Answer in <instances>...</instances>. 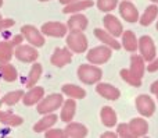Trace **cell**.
<instances>
[{"label": "cell", "instance_id": "obj_1", "mask_svg": "<svg viewBox=\"0 0 158 138\" xmlns=\"http://www.w3.org/2000/svg\"><path fill=\"white\" fill-rule=\"evenodd\" d=\"M78 77L83 84L92 85V84H96L101 80L103 71L98 67H96V64L94 66L93 64H82L78 69Z\"/></svg>", "mask_w": 158, "mask_h": 138}, {"label": "cell", "instance_id": "obj_2", "mask_svg": "<svg viewBox=\"0 0 158 138\" xmlns=\"http://www.w3.org/2000/svg\"><path fill=\"white\" fill-rule=\"evenodd\" d=\"M63 95L60 94H52L49 96L43 98V99L39 102L38 105V112L40 114H47V113H52V112L57 110L58 108L63 106Z\"/></svg>", "mask_w": 158, "mask_h": 138}, {"label": "cell", "instance_id": "obj_3", "mask_svg": "<svg viewBox=\"0 0 158 138\" xmlns=\"http://www.w3.org/2000/svg\"><path fill=\"white\" fill-rule=\"evenodd\" d=\"M112 52H111V47L104 45V46H97V47H93L87 52L86 59L89 63L93 64H104L110 60L111 57Z\"/></svg>", "mask_w": 158, "mask_h": 138}, {"label": "cell", "instance_id": "obj_4", "mask_svg": "<svg viewBox=\"0 0 158 138\" xmlns=\"http://www.w3.org/2000/svg\"><path fill=\"white\" fill-rule=\"evenodd\" d=\"M14 55L22 63H33L39 57L38 50L32 45H18L14 49Z\"/></svg>", "mask_w": 158, "mask_h": 138}, {"label": "cell", "instance_id": "obj_5", "mask_svg": "<svg viewBox=\"0 0 158 138\" xmlns=\"http://www.w3.org/2000/svg\"><path fill=\"white\" fill-rule=\"evenodd\" d=\"M67 46L74 53H83L87 49V38L83 32H71L67 38Z\"/></svg>", "mask_w": 158, "mask_h": 138}, {"label": "cell", "instance_id": "obj_6", "mask_svg": "<svg viewBox=\"0 0 158 138\" xmlns=\"http://www.w3.org/2000/svg\"><path fill=\"white\" fill-rule=\"evenodd\" d=\"M21 33L32 46L39 47V46H43L44 45V38H43L42 31H39L38 28L33 27V25H24V27L21 28Z\"/></svg>", "mask_w": 158, "mask_h": 138}, {"label": "cell", "instance_id": "obj_7", "mask_svg": "<svg viewBox=\"0 0 158 138\" xmlns=\"http://www.w3.org/2000/svg\"><path fill=\"white\" fill-rule=\"evenodd\" d=\"M42 33L47 36H53V38H63L65 36L67 31H68V27L63 22H57V21H49L44 22L40 28Z\"/></svg>", "mask_w": 158, "mask_h": 138}, {"label": "cell", "instance_id": "obj_8", "mask_svg": "<svg viewBox=\"0 0 158 138\" xmlns=\"http://www.w3.org/2000/svg\"><path fill=\"white\" fill-rule=\"evenodd\" d=\"M139 50L140 55L143 56L146 61H153L156 59V45H154V41L151 39V36L144 35L139 39Z\"/></svg>", "mask_w": 158, "mask_h": 138}, {"label": "cell", "instance_id": "obj_9", "mask_svg": "<svg viewBox=\"0 0 158 138\" xmlns=\"http://www.w3.org/2000/svg\"><path fill=\"white\" fill-rule=\"evenodd\" d=\"M136 109L142 116L151 117L156 112V103L148 95H139L136 98Z\"/></svg>", "mask_w": 158, "mask_h": 138}, {"label": "cell", "instance_id": "obj_10", "mask_svg": "<svg viewBox=\"0 0 158 138\" xmlns=\"http://www.w3.org/2000/svg\"><path fill=\"white\" fill-rule=\"evenodd\" d=\"M72 60V52L68 47H57L50 57V63L56 67H64Z\"/></svg>", "mask_w": 158, "mask_h": 138}, {"label": "cell", "instance_id": "obj_11", "mask_svg": "<svg viewBox=\"0 0 158 138\" xmlns=\"http://www.w3.org/2000/svg\"><path fill=\"white\" fill-rule=\"evenodd\" d=\"M119 14L125 21L128 22H137L139 21V11L136 6L132 4L128 0H123L119 3Z\"/></svg>", "mask_w": 158, "mask_h": 138}, {"label": "cell", "instance_id": "obj_12", "mask_svg": "<svg viewBox=\"0 0 158 138\" xmlns=\"http://www.w3.org/2000/svg\"><path fill=\"white\" fill-rule=\"evenodd\" d=\"M103 24H104V28H106L111 35H114L115 38H117V36H121L123 33L122 24H121L119 20H118L115 16H112V14H107V16L104 17Z\"/></svg>", "mask_w": 158, "mask_h": 138}, {"label": "cell", "instance_id": "obj_13", "mask_svg": "<svg viewBox=\"0 0 158 138\" xmlns=\"http://www.w3.org/2000/svg\"><path fill=\"white\" fill-rule=\"evenodd\" d=\"M44 96V89L42 87H32L29 88V91L27 94H24L22 96V102H24L25 106H32L39 103Z\"/></svg>", "mask_w": 158, "mask_h": 138}, {"label": "cell", "instance_id": "obj_14", "mask_svg": "<svg viewBox=\"0 0 158 138\" xmlns=\"http://www.w3.org/2000/svg\"><path fill=\"white\" fill-rule=\"evenodd\" d=\"M96 92H97L100 96L106 98V99H108V100H117L121 95L119 89L115 88L111 84H106V82L97 84V85H96Z\"/></svg>", "mask_w": 158, "mask_h": 138}, {"label": "cell", "instance_id": "obj_15", "mask_svg": "<svg viewBox=\"0 0 158 138\" xmlns=\"http://www.w3.org/2000/svg\"><path fill=\"white\" fill-rule=\"evenodd\" d=\"M94 36L98 39V41H101L104 45H107V46H110L111 49L114 50H118L121 47L119 42L115 39L114 35H111V33L108 32L107 29H101V28H96L94 29Z\"/></svg>", "mask_w": 158, "mask_h": 138}, {"label": "cell", "instance_id": "obj_16", "mask_svg": "<svg viewBox=\"0 0 158 138\" xmlns=\"http://www.w3.org/2000/svg\"><path fill=\"white\" fill-rule=\"evenodd\" d=\"M67 27L71 32H83L87 27V18L82 14H74L67 22Z\"/></svg>", "mask_w": 158, "mask_h": 138}, {"label": "cell", "instance_id": "obj_17", "mask_svg": "<svg viewBox=\"0 0 158 138\" xmlns=\"http://www.w3.org/2000/svg\"><path fill=\"white\" fill-rule=\"evenodd\" d=\"M64 136L68 138H83L87 136V128L81 123H69L64 128Z\"/></svg>", "mask_w": 158, "mask_h": 138}, {"label": "cell", "instance_id": "obj_18", "mask_svg": "<svg viewBox=\"0 0 158 138\" xmlns=\"http://www.w3.org/2000/svg\"><path fill=\"white\" fill-rule=\"evenodd\" d=\"M57 123V116L52 113L44 114V117H42L35 126H33V131L35 133H43V131H47L49 128H52L53 126Z\"/></svg>", "mask_w": 158, "mask_h": 138}, {"label": "cell", "instance_id": "obj_19", "mask_svg": "<svg viewBox=\"0 0 158 138\" xmlns=\"http://www.w3.org/2000/svg\"><path fill=\"white\" fill-rule=\"evenodd\" d=\"M94 6V2L93 0H77L74 3H69L67 4L65 7L63 8V13L65 14H75V13H79L82 10H86L89 7H93Z\"/></svg>", "mask_w": 158, "mask_h": 138}, {"label": "cell", "instance_id": "obj_20", "mask_svg": "<svg viewBox=\"0 0 158 138\" xmlns=\"http://www.w3.org/2000/svg\"><path fill=\"white\" fill-rule=\"evenodd\" d=\"M131 126V130H132V134L133 137H144L146 134L148 133V124L144 119H140V117H136V119L131 120L129 123Z\"/></svg>", "mask_w": 158, "mask_h": 138}, {"label": "cell", "instance_id": "obj_21", "mask_svg": "<svg viewBox=\"0 0 158 138\" xmlns=\"http://www.w3.org/2000/svg\"><path fill=\"white\" fill-rule=\"evenodd\" d=\"M75 112H77V103L75 99L69 98L65 102H63V108H61V120L65 123H69L75 116Z\"/></svg>", "mask_w": 158, "mask_h": 138}, {"label": "cell", "instance_id": "obj_22", "mask_svg": "<svg viewBox=\"0 0 158 138\" xmlns=\"http://www.w3.org/2000/svg\"><path fill=\"white\" fill-rule=\"evenodd\" d=\"M100 117H101V123L106 127L111 128L117 124V113L114 112V109L110 106H104L100 112Z\"/></svg>", "mask_w": 158, "mask_h": 138}, {"label": "cell", "instance_id": "obj_23", "mask_svg": "<svg viewBox=\"0 0 158 138\" xmlns=\"http://www.w3.org/2000/svg\"><path fill=\"white\" fill-rule=\"evenodd\" d=\"M122 45L128 52H136L139 49V39L132 31H125L122 33Z\"/></svg>", "mask_w": 158, "mask_h": 138}, {"label": "cell", "instance_id": "obj_24", "mask_svg": "<svg viewBox=\"0 0 158 138\" xmlns=\"http://www.w3.org/2000/svg\"><path fill=\"white\" fill-rule=\"evenodd\" d=\"M61 91L63 94H65L67 96L72 98V99H83L86 96V91L83 88L78 85H74V84H65V85L61 87Z\"/></svg>", "mask_w": 158, "mask_h": 138}, {"label": "cell", "instance_id": "obj_25", "mask_svg": "<svg viewBox=\"0 0 158 138\" xmlns=\"http://www.w3.org/2000/svg\"><path fill=\"white\" fill-rule=\"evenodd\" d=\"M0 77L7 82H13V81L17 80L18 73H17L15 67L13 64H10L8 61L7 63H0Z\"/></svg>", "mask_w": 158, "mask_h": 138}, {"label": "cell", "instance_id": "obj_26", "mask_svg": "<svg viewBox=\"0 0 158 138\" xmlns=\"http://www.w3.org/2000/svg\"><path fill=\"white\" fill-rule=\"evenodd\" d=\"M22 117L18 114H14L11 112H4L0 109V123L6 126H10V127H17V126L22 124Z\"/></svg>", "mask_w": 158, "mask_h": 138}, {"label": "cell", "instance_id": "obj_27", "mask_svg": "<svg viewBox=\"0 0 158 138\" xmlns=\"http://www.w3.org/2000/svg\"><path fill=\"white\" fill-rule=\"evenodd\" d=\"M144 59H143L142 55H133L131 57V71L133 74H136L137 77L143 78V74H144Z\"/></svg>", "mask_w": 158, "mask_h": 138}, {"label": "cell", "instance_id": "obj_28", "mask_svg": "<svg viewBox=\"0 0 158 138\" xmlns=\"http://www.w3.org/2000/svg\"><path fill=\"white\" fill-rule=\"evenodd\" d=\"M157 16H158V7L157 6H148V7L144 10V13L139 17L140 25H143V27L150 25L151 22L157 18Z\"/></svg>", "mask_w": 158, "mask_h": 138}, {"label": "cell", "instance_id": "obj_29", "mask_svg": "<svg viewBox=\"0 0 158 138\" xmlns=\"http://www.w3.org/2000/svg\"><path fill=\"white\" fill-rule=\"evenodd\" d=\"M42 71H43L42 64H39V63L32 64V69H31L29 74H28V77H27V87L28 88H32L33 85H36V82H38L42 77Z\"/></svg>", "mask_w": 158, "mask_h": 138}, {"label": "cell", "instance_id": "obj_30", "mask_svg": "<svg viewBox=\"0 0 158 138\" xmlns=\"http://www.w3.org/2000/svg\"><path fill=\"white\" fill-rule=\"evenodd\" d=\"M22 96H24V91H21V89H18V91H13V92H8V94H6L4 96H3V99L0 100V108H2L3 105L14 106L15 103H18L19 100L22 99Z\"/></svg>", "mask_w": 158, "mask_h": 138}, {"label": "cell", "instance_id": "obj_31", "mask_svg": "<svg viewBox=\"0 0 158 138\" xmlns=\"http://www.w3.org/2000/svg\"><path fill=\"white\" fill-rule=\"evenodd\" d=\"M14 55V45L11 42H0V63H7Z\"/></svg>", "mask_w": 158, "mask_h": 138}, {"label": "cell", "instance_id": "obj_32", "mask_svg": "<svg viewBox=\"0 0 158 138\" xmlns=\"http://www.w3.org/2000/svg\"><path fill=\"white\" fill-rule=\"evenodd\" d=\"M121 77L125 82H128L132 87H140L142 85V78L137 77L136 74L131 71V69H122L121 70Z\"/></svg>", "mask_w": 158, "mask_h": 138}, {"label": "cell", "instance_id": "obj_33", "mask_svg": "<svg viewBox=\"0 0 158 138\" xmlns=\"http://www.w3.org/2000/svg\"><path fill=\"white\" fill-rule=\"evenodd\" d=\"M118 6V0H97V7L100 11L104 13H110V11L115 10Z\"/></svg>", "mask_w": 158, "mask_h": 138}, {"label": "cell", "instance_id": "obj_34", "mask_svg": "<svg viewBox=\"0 0 158 138\" xmlns=\"http://www.w3.org/2000/svg\"><path fill=\"white\" fill-rule=\"evenodd\" d=\"M117 134L122 138H135L133 134H132V130H131V126L126 124V123H122V124H118V128H117Z\"/></svg>", "mask_w": 158, "mask_h": 138}, {"label": "cell", "instance_id": "obj_35", "mask_svg": "<svg viewBox=\"0 0 158 138\" xmlns=\"http://www.w3.org/2000/svg\"><path fill=\"white\" fill-rule=\"evenodd\" d=\"M64 136V130L61 128H53V130H47L46 131V138H63Z\"/></svg>", "mask_w": 158, "mask_h": 138}, {"label": "cell", "instance_id": "obj_36", "mask_svg": "<svg viewBox=\"0 0 158 138\" xmlns=\"http://www.w3.org/2000/svg\"><path fill=\"white\" fill-rule=\"evenodd\" d=\"M14 24H15V22H14V20H11V18H2V20H0V32H3L4 29L13 27Z\"/></svg>", "mask_w": 158, "mask_h": 138}, {"label": "cell", "instance_id": "obj_37", "mask_svg": "<svg viewBox=\"0 0 158 138\" xmlns=\"http://www.w3.org/2000/svg\"><path fill=\"white\" fill-rule=\"evenodd\" d=\"M147 70H148L150 73L158 71V59H154L153 61H150V64L147 66Z\"/></svg>", "mask_w": 158, "mask_h": 138}, {"label": "cell", "instance_id": "obj_38", "mask_svg": "<svg viewBox=\"0 0 158 138\" xmlns=\"http://www.w3.org/2000/svg\"><path fill=\"white\" fill-rule=\"evenodd\" d=\"M24 35H22V33H21V35H17V36H14V38H13V41H11V43H13L14 45V46H18V45H21V42L22 41H24Z\"/></svg>", "mask_w": 158, "mask_h": 138}, {"label": "cell", "instance_id": "obj_39", "mask_svg": "<svg viewBox=\"0 0 158 138\" xmlns=\"http://www.w3.org/2000/svg\"><path fill=\"white\" fill-rule=\"evenodd\" d=\"M150 91L153 92V94H158V80L156 81V82H153L151 84V87H150Z\"/></svg>", "mask_w": 158, "mask_h": 138}, {"label": "cell", "instance_id": "obj_40", "mask_svg": "<svg viewBox=\"0 0 158 138\" xmlns=\"http://www.w3.org/2000/svg\"><path fill=\"white\" fill-rule=\"evenodd\" d=\"M101 137H103V138H115V137H118V134L111 133V131H107V133L101 134Z\"/></svg>", "mask_w": 158, "mask_h": 138}, {"label": "cell", "instance_id": "obj_41", "mask_svg": "<svg viewBox=\"0 0 158 138\" xmlns=\"http://www.w3.org/2000/svg\"><path fill=\"white\" fill-rule=\"evenodd\" d=\"M74 2H77V0H60V3L61 4H69V3H74Z\"/></svg>", "mask_w": 158, "mask_h": 138}, {"label": "cell", "instance_id": "obj_42", "mask_svg": "<svg viewBox=\"0 0 158 138\" xmlns=\"http://www.w3.org/2000/svg\"><path fill=\"white\" fill-rule=\"evenodd\" d=\"M2 6H3V0H0V7H2Z\"/></svg>", "mask_w": 158, "mask_h": 138}, {"label": "cell", "instance_id": "obj_43", "mask_svg": "<svg viewBox=\"0 0 158 138\" xmlns=\"http://www.w3.org/2000/svg\"><path fill=\"white\" fill-rule=\"evenodd\" d=\"M151 2H154V3H157V4H158V0H151Z\"/></svg>", "mask_w": 158, "mask_h": 138}, {"label": "cell", "instance_id": "obj_44", "mask_svg": "<svg viewBox=\"0 0 158 138\" xmlns=\"http://www.w3.org/2000/svg\"><path fill=\"white\" fill-rule=\"evenodd\" d=\"M39 2H49V0H39Z\"/></svg>", "mask_w": 158, "mask_h": 138}, {"label": "cell", "instance_id": "obj_45", "mask_svg": "<svg viewBox=\"0 0 158 138\" xmlns=\"http://www.w3.org/2000/svg\"><path fill=\"white\" fill-rule=\"evenodd\" d=\"M157 29H158V21H157Z\"/></svg>", "mask_w": 158, "mask_h": 138}, {"label": "cell", "instance_id": "obj_46", "mask_svg": "<svg viewBox=\"0 0 158 138\" xmlns=\"http://www.w3.org/2000/svg\"><path fill=\"white\" fill-rule=\"evenodd\" d=\"M0 20H2V14H0Z\"/></svg>", "mask_w": 158, "mask_h": 138}, {"label": "cell", "instance_id": "obj_47", "mask_svg": "<svg viewBox=\"0 0 158 138\" xmlns=\"http://www.w3.org/2000/svg\"><path fill=\"white\" fill-rule=\"evenodd\" d=\"M157 99H158V94H157Z\"/></svg>", "mask_w": 158, "mask_h": 138}]
</instances>
